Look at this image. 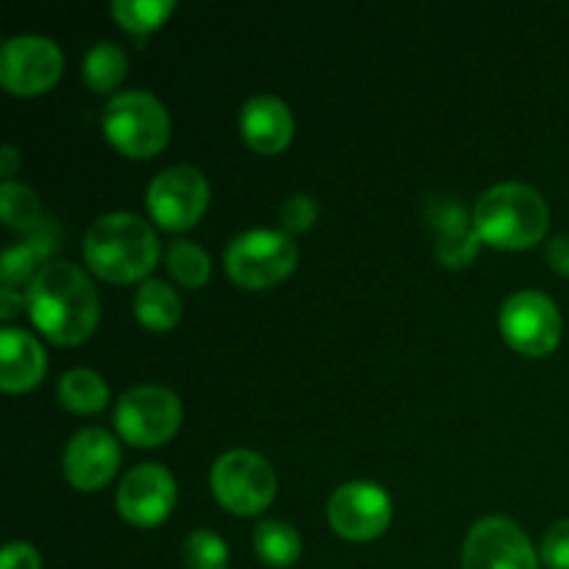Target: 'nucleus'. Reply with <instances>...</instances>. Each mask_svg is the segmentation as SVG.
Here are the masks:
<instances>
[{"label": "nucleus", "mask_w": 569, "mask_h": 569, "mask_svg": "<svg viewBox=\"0 0 569 569\" xmlns=\"http://www.w3.org/2000/svg\"><path fill=\"white\" fill-rule=\"evenodd\" d=\"M31 320L59 345H78L92 337L100 317L94 283L78 264L64 259L44 261L26 295Z\"/></svg>", "instance_id": "f257e3e1"}, {"label": "nucleus", "mask_w": 569, "mask_h": 569, "mask_svg": "<svg viewBox=\"0 0 569 569\" xmlns=\"http://www.w3.org/2000/svg\"><path fill=\"white\" fill-rule=\"evenodd\" d=\"M83 259L89 270L106 281H137L159 261V237L139 214L109 211L83 233Z\"/></svg>", "instance_id": "f03ea898"}, {"label": "nucleus", "mask_w": 569, "mask_h": 569, "mask_svg": "<svg viewBox=\"0 0 569 569\" xmlns=\"http://www.w3.org/2000/svg\"><path fill=\"white\" fill-rule=\"evenodd\" d=\"M472 222L483 242L503 250H522L545 237L550 211L537 189L520 181H506L495 183L478 198Z\"/></svg>", "instance_id": "7ed1b4c3"}, {"label": "nucleus", "mask_w": 569, "mask_h": 569, "mask_svg": "<svg viewBox=\"0 0 569 569\" xmlns=\"http://www.w3.org/2000/svg\"><path fill=\"white\" fill-rule=\"evenodd\" d=\"M103 133L126 156L148 159L170 139V114L156 94L144 89H126L106 103Z\"/></svg>", "instance_id": "20e7f679"}, {"label": "nucleus", "mask_w": 569, "mask_h": 569, "mask_svg": "<svg viewBox=\"0 0 569 569\" xmlns=\"http://www.w3.org/2000/svg\"><path fill=\"white\" fill-rule=\"evenodd\" d=\"M298 264V244L287 231L253 228L231 239L226 250L228 276L244 289H267L283 281Z\"/></svg>", "instance_id": "39448f33"}, {"label": "nucleus", "mask_w": 569, "mask_h": 569, "mask_svg": "<svg viewBox=\"0 0 569 569\" xmlns=\"http://www.w3.org/2000/svg\"><path fill=\"white\" fill-rule=\"evenodd\" d=\"M276 470L264 456L233 448L211 467L214 498L233 515H259L276 498Z\"/></svg>", "instance_id": "423d86ee"}, {"label": "nucleus", "mask_w": 569, "mask_h": 569, "mask_svg": "<svg viewBox=\"0 0 569 569\" xmlns=\"http://www.w3.org/2000/svg\"><path fill=\"white\" fill-rule=\"evenodd\" d=\"M181 420L183 406L178 395L167 387H156V383L128 389L114 406L117 431L137 448L164 445L181 428Z\"/></svg>", "instance_id": "0eeeda50"}, {"label": "nucleus", "mask_w": 569, "mask_h": 569, "mask_svg": "<svg viewBox=\"0 0 569 569\" xmlns=\"http://www.w3.org/2000/svg\"><path fill=\"white\" fill-rule=\"evenodd\" d=\"M461 569H539V556L515 520L483 517L467 531Z\"/></svg>", "instance_id": "6e6552de"}, {"label": "nucleus", "mask_w": 569, "mask_h": 569, "mask_svg": "<svg viewBox=\"0 0 569 569\" xmlns=\"http://www.w3.org/2000/svg\"><path fill=\"white\" fill-rule=\"evenodd\" d=\"M500 331L506 342L528 356H545L561 339V311L539 289H520L503 300Z\"/></svg>", "instance_id": "1a4fd4ad"}, {"label": "nucleus", "mask_w": 569, "mask_h": 569, "mask_svg": "<svg viewBox=\"0 0 569 569\" xmlns=\"http://www.w3.org/2000/svg\"><path fill=\"white\" fill-rule=\"evenodd\" d=\"M148 211L167 231L194 226L209 206V181L192 164L164 167L148 187Z\"/></svg>", "instance_id": "9d476101"}, {"label": "nucleus", "mask_w": 569, "mask_h": 569, "mask_svg": "<svg viewBox=\"0 0 569 569\" xmlns=\"http://www.w3.org/2000/svg\"><path fill=\"white\" fill-rule=\"evenodd\" d=\"M61 64L64 56L53 39L20 33L0 50V81L11 94H39L59 81Z\"/></svg>", "instance_id": "9b49d317"}, {"label": "nucleus", "mask_w": 569, "mask_h": 569, "mask_svg": "<svg viewBox=\"0 0 569 569\" xmlns=\"http://www.w3.org/2000/svg\"><path fill=\"white\" fill-rule=\"evenodd\" d=\"M328 522L339 537L353 542L376 539L392 522V498L381 483L348 481L328 500Z\"/></svg>", "instance_id": "f8f14e48"}, {"label": "nucleus", "mask_w": 569, "mask_h": 569, "mask_svg": "<svg viewBox=\"0 0 569 569\" xmlns=\"http://www.w3.org/2000/svg\"><path fill=\"white\" fill-rule=\"evenodd\" d=\"M176 478L167 467L144 461L128 470L117 487V509L133 526H159L176 506Z\"/></svg>", "instance_id": "ddd939ff"}, {"label": "nucleus", "mask_w": 569, "mask_h": 569, "mask_svg": "<svg viewBox=\"0 0 569 569\" xmlns=\"http://www.w3.org/2000/svg\"><path fill=\"white\" fill-rule=\"evenodd\" d=\"M67 481L81 492H94L120 467V445L103 428H83L67 442L64 456H61Z\"/></svg>", "instance_id": "4468645a"}, {"label": "nucleus", "mask_w": 569, "mask_h": 569, "mask_svg": "<svg viewBox=\"0 0 569 569\" xmlns=\"http://www.w3.org/2000/svg\"><path fill=\"white\" fill-rule=\"evenodd\" d=\"M239 131L259 153H278L295 133V117L276 94H253L239 111Z\"/></svg>", "instance_id": "2eb2a0df"}, {"label": "nucleus", "mask_w": 569, "mask_h": 569, "mask_svg": "<svg viewBox=\"0 0 569 569\" xmlns=\"http://www.w3.org/2000/svg\"><path fill=\"white\" fill-rule=\"evenodd\" d=\"M48 370V356L39 339L22 328L0 331V387L6 392H22L39 383Z\"/></svg>", "instance_id": "dca6fc26"}, {"label": "nucleus", "mask_w": 569, "mask_h": 569, "mask_svg": "<svg viewBox=\"0 0 569 569\" xmlns=\"http://www.w3.org/2000/svg\"><path fill=\"white\" fill-rule=\"evenodd\" d=\"M433 226H437V259L445 267L461 270L476 259L483 239L459 203H445L439 214H433Z\"/></svg>", "instance_id": "f3484780"}, {"label": "nucleus", "mask_w": 569, "mask_h": 569, "mask_svg": "<svg viewBox=\"0 0 569 569\" xmlns=\"http://www.w3.org/2000/svg\"><path fill=\"white\" fill-rule=\"evenodd\" d=\"M133 311L142 326L153 328V331H170L181 320V298L167 281L148 278L133 295Z\"/></svg>", "instance_id": "a211bd4d"}, {"label": "nucleus", "mask_w": 569, "mask_h": 569, "mask_svg": "<svg viewBox=\"0 0 569 569\" xmlns=\"http://www.w3.org/2000/svg\"><path fill=\"white\" fill-rule=\"evenodd\" d=\"M128 72V56L126 50L117 42H103L92 44L83 56V83H87L92 92H111L114 87H120V81Z\"/></svg>", "instance_id": "6ab92c4d"}, {"label": "nucleus", "mask_w": 569, "mask_h": 569, "mask_svg": "<svg viewBox=\"0 0 569 569\" xmlns=\"http://www.w3.org/2000/svg\"><path fill=\"white\" fill-rule=\"evenodd\" d=\"M59 400L70 411L89 415V411H100L109 403V387L89 367H76L59 378Z\"/></svg>", "instance_id": "aec40b11"}, {"label": "nucleus", "mask_w": 569, "mask_h": 569, "mask_svg": "<svg viewBox=\"0 0 569 569\" xmlns=\"http://www.w3.org/2000/svg\"><path fill=\"white\" fill-rule=\"evenodd\" d=\"M253 548L270 567H292L300 559V533L283 520H261L253 531Z\"/></svg>", "instance_id": "412c9836"}, {"label": "nucleus", "mask_w": 569, "mask_h": 569, "mask_svg": "<svg viewBox=\"0 0 569 569\" xmlns=\"http://www.w3.org/2000/svg\"><path fill=\"white\" fill-rule=\"evenodd\" d=\"M167 270L176 278L181 287L198 289L209 281L211 276V259L198 242H189V239H176L167 250Z\"/></svg>", "instance_id": "4be33fe9"}, {"label": "nucleus", "mask_w": 569, "mask_h": 569, "mask_svg": "<svg viewBox=\"0 0 569 569\" xmlns=\"http://www.w3.org/2000/svg\"><path fill=\"white\" fill-rule=\"evenodd\" d=\"M176 9V0H114L111 3V17L120 22L126 31L142 33L159 28Z\"/></svg>", "instance_id": "5701e85b"}, {"label": "nucleus", "mask_w": 569, "mask_h": 569, "mask_svg": "<svg viewBox=\"0 0 569 569\" xmlns=\"http://www.w3.org/2000/svg\"><path fill=\"white\" fill-rule=\"evenodd\" d=\"M0 214L3 222L11 228H33L42 220V203L37 192L28 189L26 183L3 181L0 187Z\"/></svg>", "instance_id": "b1692460"}, {"label": "nucleus", "mask_w": 569, "mask_h": 569, "mask_svg": "<svg viewBox=\"0 0 569 569\" xmlns=\"http://www.w3.org/2000/svg\"><path fill=\"white\" fill-rule=\"evenodd\" d=\"M183 565L187 569H228V545L209 528H198L183 539Z\"/></svg>", "instance_id": "393cba45"}, {"label": "nucleus", "mask_w": 569, "mask_h": 569, "mask_svg": "<svg viewBox=\"0 0 569 569\" xmlns=\"http://www.w3.org/2000/svg\"><path fill=\"white\" fill-rule=\"evenodd\" d=\"M53 248V244H48L44 239H31V242H22V244H14V248H9L3 253V261H0V276H3V287H11L14 289V283H22L31 278V272L37 276V261L42 259V253H48V250ZM33 281V278H31Z\"/></svg>", "instance_id": "a878e982"}, {"label": "nucleus", "mask_w": 569, "mask_h": 569, "mask_svg": "<svg viewBox=\"0 0 569 569\" xmlns=\"http://www.w3.org/2000/svg\"><path fill=\"white\" fill-rule=\"evenodd\" d=\"M539 556H542V561L550 569H569V517L556 520L553 526L545 531Z\"/></svg>", "instance_id": "bb28decb"}, {"label": "nucleus", "mask_w": 569, "mask_h": 569, "mask_svg": "<svg viewBox=\"0 0 569 569\" xmlns=\"http://www.w3.org/2000/svg\"><path fill=\"white\" fill-rule=\"evenodd\" d=\"M317 220V203L309 194H292V198L283 200L281 206V222L289 233L306 231L309 226H315Z\"/></svg>", "instance_id": "cd10ccee"}, {"label": "nucleus", "mask_w": 569, "mask_h": 569, "mask_svg": "<svg viewBox=\"0 0 569 569\" xmlns=\"http://www.w3.org/2000/svg\"><path fill=\"white\" fill-rule=\"evenodd\" d=\"M0 569H42V559L28 542H9L0 553Z\"/></svg>", "instance_id": "c85d7f7f"}, {"label": "nucleus", "mask_w": 569, "mask_h": 569, "mask_svg": "<svg viewBox=\"0 0 569 569\" xmlns=\"http://www.w3.org/2000/svg\"><path fill=\"white\" fill-rule=\"evenodd\" d=\"M548 261L556 272L569 276V237H553L548 242Z\"/></svg>", "instance_id": "c756f323"}, {"label": "nucleus", "mask_w": 569, "mask_h": 569, "mask_svg": "<svg viewBox=\"0 0 569 569\" xmlns=\"http://www.w3.org/2000/svg\"><path fill=\"white\" fill-rule=\"evenodd\" d=\"M17 164H20V153H17V148L3 144V148H0V172H3L6 181H11V172L17 170Z\"/></svg>", "instance_id": "7c9ffc66"}]
</instances>
